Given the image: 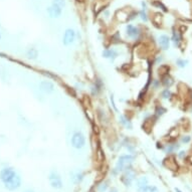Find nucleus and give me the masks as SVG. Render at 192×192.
I'll return each instance as SVG.
<instances>
[{"label": "nucleus", "instance_id": "obj_21", "mask_svg": "<svg viewBox=\"0 0 192 192\" xmlns=\"http://www.w3.org/2000/svg\"><path fill=\"white\" fill-rule=\"evenodd\" d=\"M165 112H166V110L164 108H162V107H158V108L156 109V115L157 116H161V115H163Z\"/></svg>", "mask_w": 192, "mask_h": 192}, {"label": "nucleus", "instance_id": "obj_23", "mask_svg": "<svg viewBox=\"0 0 192 192\" xmlns=\"http://www.w3.org/2000/svg\"><path fill=\"white\" fill-rule=\"evenodd\" d=\"M107 188H108V185H107V183L105 182V183H102V184L99 186V191L100 192H105L106 190H107Z\"/></svg>", "mask_w": 192, "mask_h": 192}, {"label": "nucleus", "instance_id": "obj_30", "mask_svg": "<svg viewBox=\"0 0 192 192\" xmlns=\"http://www.w3.org/2000/svg\"><path fill=\"white\" fill-rule=\"evenodd\" d=\"M110 192H118V191H117V189H116V188H113V189L111 190Z\"/></svg>", "mask_w": 192, "mask_h": 192}, {"label": "nucleus", "instance_id": "obj_2", "mask_svg": "<svg viewBox=\"0 0 192 192\" xmlns=\"http://www.w3.org/2000/svg\"><path fill=\"white\" fill-rule=\"evenodd\" d=\"M86 143V138L80 132H76L71 137V145L75 149H82Z\"/></svg>", "mask_w": 192, "mask_h": 192}, {"label": "nucleus", "instance_id": "obj_18", "mask_svg": "<svg viewBox=\"0 0 192 192\" xmlns=\"http://www.w3.org/2000/svg\"><path fill=\"white\" fill-rule=\"evenodd\" d=\"M120 122H121L125 127L129 128V129H131V128H132V124H131V122H130V121H128L127 119H126L125 117H124V116H120Z\"/></svg>", "mask_w": 192, "mask_h": 192}, {"label": "nucleus", "instance_id": "obj_10", "mask_svg": "<svg viewBox=\"0 0 192 192\" xmlns=\"http://www.w3.org/2000/svg\"><path fill=\"white\" fill-rule=\"evenodd\" d=\"M126 31H127V35L131 38H136L139 35V29L133 26V25H128L126 28Z\"/></svg>", "mask_w": 192, "mask_h": 192}, {"label": "nucleus", "instance_id": "obj_8", "mask_svg": "<svg viewBox=\"0 0 192 192\" xmlns=\"http://www.w3.org/2000/svg\"><path fill=\"white\" fill-rule=\"evenodd\" d=\"M62 8H59L57 5H53V4L52 6H49L48 8V15L52 18H57V17H59V16L62 15Z\"/></svg>", "mask_w": 192, "mask_h": 192}, {"label": "nucleus", "instance_id": "obj_19", "mask_svg": "<svg viewBox=\"0 0 192 192\" xmlns=\"http://www.w3.org/2000/svg\"><path fill=\"white\" fill-rule=\"evenodd\" d=\"M53 5L58 6L59 8H62H62L66 6V1H65V0H53Z\"/></svg>", "mask_w": 192, "mask_h": 192}, {"label": "nucleus", "instance_id": "obj_33", "mask_svg": "<svg viewBox=\"0 0 192 192\" xmlns=\"http://www.w3.org/2000/svg\"><path fill=\"white\" fill-rule=\"evenodd\" d=\"M0 39H1V33H0Z\"/></svg>", "mask_w": 192, "mask_h": 192}, {"label": "nucleus", "instance_id": "obj_17", "mask_svg": "<svg viewBox=\"0 0 192 192\" xmlns=\"http://www.w3.org/2000/svg\"><path fill=\"white\" fill-rule=\"evenodd\" d=\"M26 55H27V57L28 58H30V59H35L37 57V55H38V52L35 49V48H29L27 50V53H26Z\"/></svg>", "mask_w": 192, "mask_h": 192}, {"label": "nucleus", "instance_id": "obj_6", "mask_svg": "<svg viewBox=\"0 0 192 192\" xmlns=\"http://www.w3.org/2000/svg\"><path fill=\"white\" fill-rule=\"evenodd\" d=\"M5 184V187L8 189V190H11L13 191L15 189H17L20 187L21 185V178L20 176H18V175H15V176L11 179V180H9L8 182L4 183Z\"/></svg>", "mask_w": 192, "mask_h": 192}, {"label": "nucleus", "instance_id": "obj_31", "mask_svg": "<svg viewBox=\"0 0 192 192\" xmlns=\"http://www.w3.org/2000/svg\"><path fill=\"white\" fill-rule=\"evenodd\" d=\"M24 192H34V191L31 190V189H27V190H25Z\"/></svg>", "mask_w": 192, "mask_h": 192}, {"label": "nucleus", "instance_id": "obj_25", "mask_svg": "<svg viewBox=\"0 0 192 192\" xmlns=\"http://www.w3.org/2000/svg\"><path fill=\"white\" fill-rule=\"evenodd\" d=\"M154 5L155 6H158V7H161L162 9H163L164 11H167V9H166V7L163 5V4H162L161 2H159V1H156V2H154Z\"/></svg>", "mask_w": 192, "mask_h": 192}, {"label": "nucleus", "instance_id": "obj_24", "mask_svg": "<svg viewBox=\"0 0 192 192\" xmlns=\"http://www.w3.org/2000/svg\"><path fill=\"white\" fill-rule=\"evenodd\" d=\"M187 62H188L187 61H182V59H178V61H177V65L180 66V67H184V66L187 65Z\"/></svg>", "mask_w": 192, "mask_h": 192}, {"label": "nucleus", "instance_id": "obj_20", "mask_svg": "<svg viewBox=\"0 0 192 192\" xmlns=\"http://www.w3.org/2000/svg\"><path fill=\"white\" fill-rule=\"evenodd\" d=\"M142 192H159V190H158L157 187L155 186H146L145 188L142 190Z\"/></svg>", "mask_w": 192, "mask_h": 192}, {"label": "nucleus", "instance_id": "obj_32", "mask_svg": "<svg viewBox=\"0 0 192 192\" xmlns=\"http://www.w3.org/2000/svg\"><path fill=\"white\" fill-rule=\"evenodd\" d=\"M175 191H176V192H182L180 189H178V188H175Z\"/></svg>", "mask_w": 192, "mask_h": 192}, {"label": "nucleus", "instance_id": "obj_4", "mask_svg": "<svg viewBox=\"0 0 192 192\" xmlns=\"http://www.w3.org/2000/svg\"><path fill=\"white\" fill-rule=\"evenodd\" d=\"M16 175L14 169H12L10 167H7V168H3L1 171H0V179L3 183H6L9 180H11L12 178Z\"/></svg>", "mask_w": 192, "mask_h": 192}, {"label": "nucleus", "instance_id": "obj_27", "mask_svg": "<svg viewBox=\"0 0 192 192\" xmlns=\"http://www.w3.org/2000/svg\"><path fill=\"white\" fill-rule=\"evenodd\" d=\"M181 141H182L183 143H188L189 141H190V137H189V136H185V137H183L181 139Z\"/></svg>", "mask_w": 192, "mask_h": 192}, {"label": "nucleus", "instance_id": "obj_16", "mask_svg": "<svg viewBox=\"0 0 192 192\" xmlns=\"http://www.w3.org/2000/svg\"><path fill=\"white\" fill-rule=\"evenodd\" d=\"M172 39H173L174 43L176 44V45L180 44V42L182 41V36H181V34H180V32H179V31H174V32H173Z\"/></svg>", "mask_w": 192, "mask_h": 192}, {"label": "nucleus", "instance_id": "obj_29", "mask_svg": "<svg viewBox=\"0 0 192 192\" xmlns=\"http://www.w3.org/2000/svg\"><path fill=\"white\" fill-rule=\"evenodd\" d=\"M179 157H180V158L185 157V151H181L180 153H179Z\"/></svg>", "mask_w": 192, "mask_h": 192}, {"label": "nucleus", "instance_id": "obj_5", "mask_svg": "<svg viewBox=\"0 0 192 192\" xmlns=\"http://www.w3.org/2000/svg\"><path fill=\"white\" fill-rule=\"evenodd\" d=\"M136 179V174L134 172V170L132 169H127L125 173H124L122 177V181L126 186H130L132 184V182Z\"/></svg>", "mask_w": 192, "mask_h": 192}, {"label": "nucleus", "instance_id": "obj_15", "mask_svg": "<svg viewBox=\"0 0 192 192\" xmlns=\"http://www.w3.org/2000/svg\"><path fill=\"white\" fill-rule=\"evenodd\" d=\"M173 83H174L173 79L170 75H166L163 76V78H162V85H163V86L166 87V88L171 87L172 85H173Z\"/></svg>", "mask_w": 192, "mask_h": 192}, {"label": "nucleus", "instance_id": "obj_9", "mask_svg": "<svg viewBox=\"0 0 192 192\" xmlns=\"http://www.w3.org/2000/svg\"><path fill=\"white\" fill-rule=\"evenodd\" d=\"M39 88L42 92H44L46 94H50L54 91V86L53 83L48 82V80H43L39 84Z\"/></svg>", "mask_w": 192, "mask_h": 192}, {"label": "nucleus", "instance_id": "obj_11", "mask_svg": "<svg viewBox=\"0 0 192 192\" xmlns=\"http://www.w3.org/2000/svg\"><path fill=\"white\" fill-rule=\"evenodd\" d=\"M159 44H160V48L162 49H168L169 48V45H170V39L167 35H161L159 37Z\"/></svg>", "mask_w": 192, "mask_h": 192}, {"label": "nucleus", "instance_id": "obj_3", "mask_svg": "<svg viewBox=\"0 0 192 192\" xmlns=\"http://www.w3.org/2000/svg\"><path fill=\"white\" fill-rule=\"evenodd\" d=\"M49 179V182H50V185H52L53 188L55 189H61L62 187V178L59 176V174L57 171H52L48 176Z\"/></svg>", "mask_w": 192, "mask_h": 192}, {"label": "nucleus", "instance_id": "obj_14", "mask_svg": "<svg viewBox=\"0 0 192 192\" xmlns=\"http://www.w3.org/2000/svg\"><path fill=\"white\" fill-rule=\"evenodd\" d=\"M118 55V53L114 49H106L103 52V57L106 58H111L113 61L114 58H116Z\"/></svg>", "mask_w": 192, "mask_h": 192}, {"label": "nucleus", "instance_id": "obj_22", "mask_svg": "<svg viewBox=\"0 0 192 192\" xmlns=\"http://www.w3.org/2000/svg\"><path fill=\"white\" fill-rule=\"evenodd\" d=\"M162 97H163L164 99H169V98L171 97V92L168 91V89H165V91L162 93Z\"/></svg>", "mask_w": 192, "mask_h": 192}, {"label": "nucleus", "instance_id": "obj_7", "mask_svg": "<svg viewBox=\"0 0 192 192\" xmlns=\"http://www.w3.org/2000/svg\"><path fill=\"white\" fill-rule=\"evenodd\" d=\"M75 32L72 30V29H66V32H65V35H63V39L62 42L65 45H70L71 44L72 42L75 40Z\"/></svg>", "mask_w": 192, "mask_h": 192}, {"label": "nucleus", "instance_id": "obj_12", "mask_svg": "<svg viewBox=\"0 0 192 192\" xmlns=\"http://www.w3.org/2000/svg\"><path fill=\"white\" fill-rule=\"evenodd\" d=\"M83 178H84V174L79 172V171L71 173V179L74 183H80V181L83 180Z\"/></svg>", "mask_w": 192, "mask_h": 192}, {"label": "nucleus", "instance_id": "obj_26", "mask_svg": "<svg viewBox=\"0 0 192 192\" xmlns=\"http://www.w3.org/2000/svg\"><path fill=\"white\" fill-rule=\"evenodd\" d=\"M110 100H111V104H112V106H113V108H114V110L115 111H118V109H117V107H116V105H115V101H114V96L112 95L111 96V98H110Z\"/></svg>", "mask_w": 192, "mask_h": 192}, {"label": "nucleus", "instance_id": "obj_13", "mask_svg": "<svg viewBox=\"0 0 192 192\" xmlns=\"http://www.w3.org/2000/svg\"><path fill=\"white\" fill-rule=\"evenodd\" d=\"M146 186H148V179L146 177H141L137 180V188L139 191L142 192V190Z\"/></svg>", "mask_w": 192, "mask_h": 192}, {"label": "nucleus", "instance_id": "obj_28", "mask_svg": "<svg viewBox=\"0 0 192 192\" xmlns=\"http://www.w3.org/2000/svg\"><path fill=\"white\" fill-rule=\"evenodd\" d=\"M141 18H142L144 21H147V15H146V13H145L144 11H141Z\"/></svg>", "mask_w": 192, "mask_h": 192}, {"label": "nucleus", "instance_id": "obj_1", "mask_svg": "<svg viewBox=\"0 0 192 192\" xmlns=\"http://www.w3.org/2000/svg\"><path fill=\"white\" fill-rule=\"evenodd\" d=\"M133 160L134 157L132 155H122L117 162L116 168H115V173L126 171L127 169H129Z\"/></svg>", "mask_w": 192, "mask_h": 192}]
</instances>
